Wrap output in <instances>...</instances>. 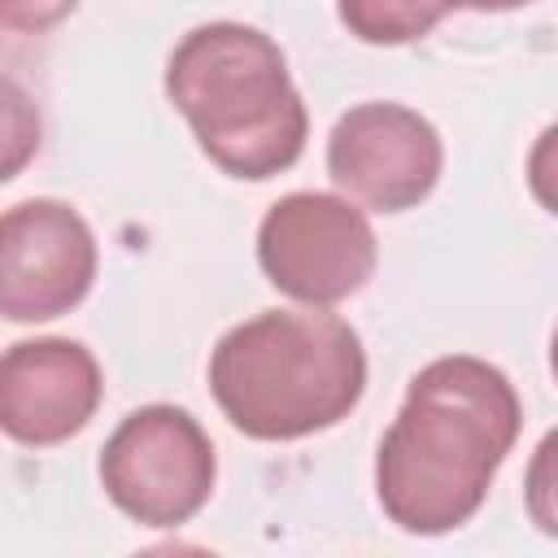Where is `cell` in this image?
<instances>
[{"label":"cell","instance_id":"52a82bcc","mask_svg":"<svg viewBox=\"0 0 558 558\" xmlns=\"http://www.w3.org/2000/svg\"><path fill=\"white\" fill-rule=\"evenodd\" d=\"M96 235L87 218L52 196L4 209L0 222V310L9 323L70 314L96 279Z\"/></svg>","mask_w":558,"mask_h":558},{"label":"cell","instance_id":"6da1fadb","mask_svg":"<svg viewBox=\"0 0 558 558\" xmlns=\"http://www.w3.org/2000/svg\"><path fill=\"white\" fill-rule=\"evenodd\" d=\"M523 427V405L506 371L449 353L410 384L375 453V497L410 536L462 527L488 497Z\"/></svg>","mask_w":558,"mask_h":558},{"label":"cell","instance_id":"5b68a950","mask_svg":"<svg viewBox=\"0 0 558 558\" xmlns=\"http://www.w3.org/2000/svg\"><path fill=\"white\" fill-rule=\"evenodd\" d=\"M257 262L270 288L327 310L371 283L379 240L357 201L336 192H288L257 227Z\"/></svg>","mask_w":558,"mask_h":558},{"label":"cell","instance_id":"8992f818","mask_svg":"<svg viewBox=\"0 0 558 558\" xmlns=\"http://www.w3.org/2000/svg\"><path fill=\"white\" fill-rule=\"evenodd\" d=\"M440 131L418 109L397 100L353 105L327 135L331 183L375 214H405L423 205L440 183Z\"/></svg>","mask_w":558,"mask_h":558},{"label":"cell","instance_id":"ba28073f","mask_svg":"<svg viewBox=\"0 0 558 558\" xmlns=\"http://www.w3.org/2000/svg\"><path fill=\"white\" fill-rule=\"evenodd\" d=\"M100 392L105 379L87 344L65 336L22 340L0 362V427L17 445H61L92 423Z\"/></svg>","mask_w":558,"mask_h":558},{"label":"cell","instance_id":"5bb4252c","mask_svg":"<svg viewBox=\"0 0 558 558\" xmlns=\"http://www.w3.org/2000/svg\"><path fill=\"white\" fill-rule=\"evenodd\" d=\"M549 371H554V379H558V327H554V336H549Z\"/></svg>","mask_w":558,"mask_h":558},{"label":"cell","instance_id":"3957f363","mask_svg":"<svg viewBox=\"0 0 558 558\" xmlns=\"http://www.w3.org/2000/svg\"><path fill=\"white\" fill-rule=\"evenodd\" d=\"M166 96L201 153L231 179H275L305 153L310 113L283 48L244 22L187 31L166 61Z\"/></svg>","mask_w":558,"mask_h":558},{"label":"cell","instance_id":"9c48e42d","mask_svg":"<svg viewBox=\"0 0 558 558\" xmlns=\"http://www.w3.org/2000/svg\"><path fill=\"white\" fill-rule=\"evenodd\" d=\"M449 0H336L344 31L375 48H397L432 35L449 13Z\"/></svg>","mask_w":558,"mask_h":558},{"label":"cell","instance_id":"7a4b0ae2","mask_svg":"<svg viewBox=\"0 0 558 558\" xmlns=\"http://www.w3.org/2000/svg\"><path fill=\"white\" fill-rule=\"evenodd\" d=\"M222 418L253 440H301L336 427L366 392L362 336L323 305L262 310L209 353Z\"/></svg>","mask_w":558,"mask_h":558},{"label":"cell","instance_id":"277c9868","mask_svg":"<svg viewBox=\"0 0 558 558\" xmlns=\"http://www.w3.org/2000/svg\"><path fill=\"white\" fill-rule=\"evenodd\" d=\"M218 480L209 432L183 405L131 410L100 449L109 501L144 527H179L201 514Z\"/></svg>","mask_w":558,"mask_h":558},{"label":"cell","instance_id":"4fadbf2b","mask_svg":"<svg viewBox=\"0 0 558 558\" xmlns=\"http://www.w3.org/2000/svg\"><path fill=\"white\" fill-rule=\"evenodd\" d=\"M453 9H475V13H506V9H523L532 0H449Z\"/></svg>","mask_w":558,"mask_h":558},{"label":"cell","instance_id":"30bf717a","mask_svg":"<svg viewBox=\"0 0 558 558\" xmlns=\"http://www.w3.org/2000/svg\"><path fill=\"white\" fill-rule=\"evenodd\" d=\"M523 501H527V519L558 541V427L541 436V445L532 449L527 475H523Z\"/></svg>","mask_w":558,"mask_h":558},{"label":"cell","instance_id":"8fae6325","mask_svg":"<svg viewBox=\"0 0 558 558\" xmlns=\"http://www.w3.org/2000/svg\"><path fill=\"white\" fill-rule=\"evenodd\" d=\"M527 192L545 214L558 218V122H549L527 153Z\"/></svg>","mask_w":558,"mask_h":558},{"label":"cell","instance_id":"7c38bea8","mask_svg":"<svg viewBox=\"0 0 558 558\" xmlns=\"http://www.w3.org/2000/svg\"><path fill=\"white\" fill-rule=\"evenodd\" d=\"M78 9V0H0V26L17 35H39L57 22H65Z\"/></svg>","mask_w":558,"mask_h":558}]
</instances>
